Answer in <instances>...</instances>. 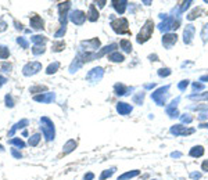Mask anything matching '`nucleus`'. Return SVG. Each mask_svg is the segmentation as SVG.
<instances>
[{
  "label": "nucleus",
  "instance_id": "f03ea898",
  "mask_svg": "<svg viewBox=\"0 0 208 180\" xmlns=\"http://www.w3.org/2000/svg\"><path fill=\"white\" fill-rule=\"evenodd\" d=\"M42 122H43V123H46V125H42V126H43L44 136H46V139H47V140H50V139L53 137V134H54L52 122H50L49 119H47V118H42Z\"/></svg>",
  "mask_w": 208,
  "mask_h": 180
},
{
  "label": "nucleus",
  "instance_id": "ddd939ff",
  "mask_svg": "<svg viewBox=\"0 0 208 180\" xmlns=\"http://www.w3.org/2000/svg\"><path fill=\"white\" fill-rule=\"evenodd\" d=\"M43 90H46V88H44V86H36V88H32V89H31V93L43 92Z\"/></svg>",
  "mask_w": 208,
  "mask_h": 180
},
{
  "label": "nucleus",
  "instance_id": "6ab92c4d",
  "mask_svg": "<svg viewBox=\"0 0 208 180\" xmlns=\"http://www.w3.org/2000/svg\"><path fill=\"white\" fill-rule=\"evenodd\" d=\"M0 148H2V146H0Z\"/></svg>",
  "mask_w": 208,
  "mask_h": 180
},
{
  "label": "nucleus",
  "instance_id": "1a4fd4ad",
  "mask_svg": "<svg viewBox=\"0 0 208 180\" xmlns=\"http://www.w3.org/2000/svg\"><path fill=\"white\" fill-rule=\"evenodd\" d=\"M32 42H33V43H44V42H46V38L36 35V36H32Z\"/></svg>",
  "mask_w": 208,
  "mask_h": 180
},
{
  "label": "nucleus",
  "instance_id": "9d476101",
  "mask_svg": "<svg viewBox=\"0 0 208 180\" xmlns=\"http://www.w3.org/2000/svg\"><path fill=\"white\" fill-rule=\"evenodd\" d=\"M44 49H43V46H33V49H32V53L33 54H40V53H43Z\"/></svg>",
  "mask_w": 208,
  "mask_h": 180
},
{
  "label": "nucleus",
  "instance_id": "0eeeda50",
  "mask_svg": "<svg viewBox=\"0 0 208 180\" xmlns=\"http://www.w3.org/2000/svg\"><path fill=\"white\" fill-rule=\"evenodd\" d=\"M40 140V134H33V136L29 139V146H36Z\"/></svg>",
  "mask_w": 208,
  "mask_h": 180
},
{
  "label": "nucleus",
  "instance_id": "dca6fc26",
  "mask_svg": "<svg viewBox=\"0 0 208 180\" xmlns=\"http://www.w3.org/2000/svg\"><path fill=\"white\" fill-rule=\"evenodd\" d=\"M6 28H7V24H6L4 21L0 20V31H6Z\"/></svg>",
  "mask_w": 208,
  "mask_h": 180
},
{
  "label": "nucleus",
  "instance_id": "20e7f679",
  "mask_svg": "<svg viewBox=\"0 0 208 180\" xmlns=\"http://www.w3.org/2000/svg\"><path fill=\"white\" fill-rule=\"evenodd\" d=\"M28 125V121L27 119H22V121H20L18 122L17 125H14V126H13V129L8 132V136H13V134H14V132L15 130H18V129H22V128H25Z\"/></svg>",
  "mask_w": 208,
  "mask_h": 180
},
{
  "label": "nucleus",
  "instance_id": "4468645a",
  "mask_svg": "<svg viewBox=\"0 0 208 180\" xmlns=\"http://www.w3.org/2000/svg\"><path fill=\"white\" fill-rule=\"evenodd\" d=\"M6 102H7L8 107H13V105H14V101H13V97H11L10 94L6 96Z\"/></svg>",
  "mask_w": 208,
  "mask_h": 180
},
{
  "label": "nucleus",
  "instance_id": "2eb2a0df",
  "mask_svg": "<svg viewBox=\"0 0 208 180\" xmlns=\"http://www.w3.org/2000/svg\"><path fill=\"white\" fill-rule=\"evenodd\" d=\"M2 69L4 71V72H8V71L11 69V64H7V62H3L2 65Z\"/></svg>",
  "mask_w": 208,
  "mask_h": 180
},
{
  "label": "nucleus",
  "instance_id": "f8f14e48",
  "mask_svg": "<svg viewBox=\"0 0 208 180\" xmlns=\"http://www.w3.org/2000/svg\"><path fill=\"white\" fill-rule=\"evenodd\" d=\"M17 42H18V43H20V44H21L22 47H24V49H28V42L25 40L24 38H18V39H17Z\"/></svg>",
  "mask_w": 208,
  "mask_h": 180
},
{
  "label": "nucleus",
  "instance_id": "423d86ee",
  "mask_svg": "<svg viewBox=\"0 0 208 180\" xmlns=\"http://www.w3.org/2000/svg\"><path fill=\"white\" fill-rule=\"evenodd\" d=\"M10 56V51H8L7 47L0 46V58H7Z\"/></svg>",
  "mask_w": 208,
  "mask_h": 180
},
{
  "label": "nucleus",
  "instance_id": "9b49d317",
  "mask_svg": "<svg viewBox=\"0 0 208 180\" xmlns=\"http://www.w3.org/2000/svg\"><path fill=\"white\" fill-rule=\"evenodd\" d=\"M57 67H58V62H54V64H52V65H50L49 68H47V73H53V72H56Z\"/></svg>",
  "mask_w": 208,
  "mask_h": 180
},
{
  "label": "nucleus",
  "instance_id": "39448f33",
  "mask_svg": "<svg viewBox=\"0 0 208 180\" xmlns=\"http://www.w3.org/2000/svg\"><path fill=\"white\" fill-rule=\"evenodd\" d=\"M54 98V96L52 93H49V94H42V96H36L35 97V101H52Z\"/></svg>",
  "mask_w": 208,
  "mask_h": 180
},
{
  "label": "nucleus",
  "instance_id": "7ed1b4c3",
  "mask_svg": "<svg viewBox=\"0 0 208 180\" xmlns=\"http://www.w3.org/2000/svg\"><path fill=\"white\" fill-rule=\"evenodd\" d=\"M31 27L35 28V29H42V28H43V21H42V18L38 17V15H33V17L31 18Z\"/></svg>",
  "mask_w": 208,
  "mask_h": 180
},
{
  "label": "nucleus",
  "instance_id": "a211bd4d",
  "mask_svg": "<svg viewBox=\"0 0 208 180\" xmlns=\"http://www.w3.org/2000/svg\"><path fill=\"white\" fill-rule=\"evenodd\" d=\"M6 82V78H3V76H0V86L3 85V83Z\"/></svg>",
  "mask_w": 208,
  "mask_h": 180
},
{
  "label": "nucleus",
  "instance_id": "f3484780",
  "mask_svg": "<svg viewBox=\"0 0 208 180\" xmlns=\"http://www.w3.org/2000/svg\"><path fill=\"white\" fill-rule=\"evenodd\" d=\"M11 152H13V155H14L15 158H21V152H18V151H15V150H13Z\"/></svg>",
  "mask_w": 208,
  "mask_h": 180
},
{
  "label": "nucleus",
  "instance_id": "f257e3e1",
  "mask_svg": "<svg viewBox=\"0 0 208 180\" xmlns=\"http://www.w3.org/2000/svg\"><path fill=\"white\" fill-rule=\"evenodd\" d=\"M42 65L40 62H36V61H33V62H28L27 65L22 68V72H24L25 76H29V75H33V73H36L38 71H40Z\"/></svg>",
  "mask_w": 208,
  "mask_h": 180
},
{
  "label": "nucleus",
  "instance_id": "6e6552de",
  "mask_svg": "<svg viewBox=\"0 0 208 180\" xmlns=\"http://www.w3.org/2000/svg\"><path fill=\"white\" fill-rule=\"evenodd\" d=\"M11 144H14V146L20 147V148H24V147H25V143H24V141H22L21 139H13V140H11Z\"/></svg>",
  "mask_w": 208,
  "mask_h": 180
}]
</instances>
